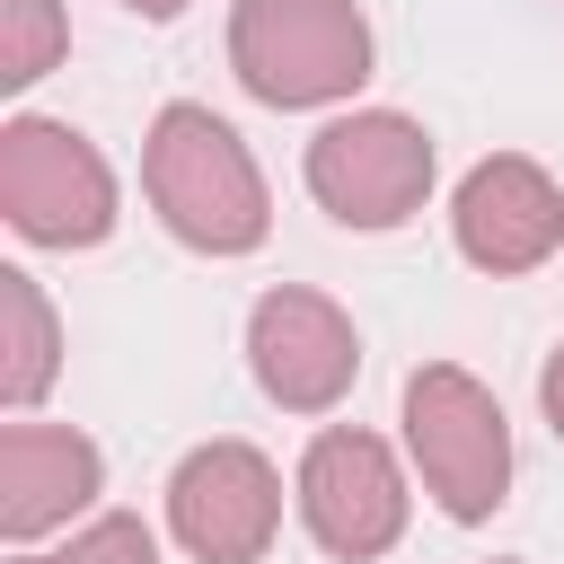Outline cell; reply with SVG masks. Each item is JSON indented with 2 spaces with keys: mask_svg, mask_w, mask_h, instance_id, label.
Segmentation results:
<instances>
[{
  "mask_svg": "<svg viewBox=\"0 0 564 564\" xmlns=\"http://www.w3.org/2000/svg\"><path fill=\"white\" fill-rule=\"evenodd\" d=\"M141 185H150V212L167 220V238H185L194 256H256L273 229L264 167L212 106H185V97L159 106V123L141 141Z\"/></svg>",
  "mask_w": 564,
  "mask_h": 564,
  "instance_id": "1",
  "label": "cell"
},
{
  "mask_svg": "<svg viewBox=\"0 0 564 564\" xmlns=\"http://www.w3.org/2000/svg\"><path fill=\"white\" fill-rule=\"evenodd\" d=\"M229 70L256 106H335L370 79V18L352 0H238Z\"/></svg>",
  "mask_w": 564,
  "mask_h": 564,
  "instance_id": "2",
  "label": "cell"
},
{
  "mask_svg": "<svg viewBox=\"0 0 564 564\" xmlns=\"http://www.w3.org/2000/svg\"><path fill=\"white\" fill-rule=\"evenodd\" d=\"M405 449H414L423 494L458 529L502 511V494H511V423H502V405H494V388L476 370L423 361L405 379Z\"/></svg>",
  "mask_w": 564,
  "mask_h": 564,
  "instance_id": "3",
  "label": "cell"
},
{
  "mask_svg": "<svg viewBox=\"0 0 564 564\" xmlns=\"http://www.w3.org/2000/svg\"><path fill=\"white\" fill-rule=\"evenodd\" d=\"M0 220L26 247H97L115 229V167L53 115L0 123Z\"/></svg>",
  "mask_w": 564,
  "mask_h": 564,
  "instance_id": "4",
  "label": "cell"
},
{
  "mask_svg": "<svg viewBox=\"0 0 564 564\" xmlns=\"http://www.w3.org/2000/svg\"><path fill=\"white\" fill-rule=\"evenodd\" d=\"M300 176H308L317 212H335L344 229H397L432 194V132L397 106H352L308 141Z\"/></svg>",
  "mask_w": 564,
  "mask_h": 564,
  "instance_id": "5",
  "label": "cell"
},
{
  "mask_svg": "<svg viewBox=\"0 0 564 564\" xmlns=\"http://www.w3.org/2000/svg\"><path fill=\"white\" fill-rule=\"evenodd\" d=\"M300 520H308V538L326 546V555H344V564H370V555H388L397 538H405V476H397V449L379 441V432H361V423H326L317 441H308V458H300Z\"/></svg>",
  "mask_w": 564,
  "mask_h": 564,
  "instance_id": "6",
  "label": "cell"
},
{
  "mask_svg": "<svg viewBox=\"0 0 564 564\" xmlns=\"http://www.w3.org/2000/svg\"><path fill=\"white\" fill-rule=\"evenodd\" d=\"M167 529L194 564H264L282 529V476L256 441H203L167 476Z\"/></svg>",
  "mask_w": 564,
  "mask_h": 564,
  "instance_id": "7",
  "label": "cell"
},
{
  "mask_svg": "<svg viewBox=\"0 0 564 564\" xmlns=\"http://www.w3.org/2000/svg\"><path fill=\"white\" fill-rule=\"evenodd\" d=\"M247 370L282 414H326V405H344V388L361 370V335L326 291L282 282L247 308Z\"/></svg>",
  "mask_w": 564,
  "mask_h": 564,
  "instance_id": "8",
  "label": "cell"
},
{
  "mask_svg": "<svg viewBox=\"0 0 564 564\" xmlns=\"http://www.w3.org/2000/svg\"><path fill=\"white\" fill-rule=\"evenodd\" d=\"M449 238L476 273H538L555 247H564V185L520 159V150H494L458 176L449 194Z\"/></svg>",
  "mask_w": 564,
  "mask_h": 564,
  "instance_id": "9",
  "label": "cell"
},
{
  "mask_svg": "<svg viewBox=\"0 0 564 564\" xmlns=\"http://www.w3.org/2000/svg\"><path fill=\"white\" fill-rule=\"evenodd\" d=\"M97 494H106V458H97L88 432L26 423V414L0 423V538L9 546H35V538L70 529V511H88Z\"/></svg>",
  "mask_w": 564,
  "mask_h": 564,
  "instance_id": "10",
  "label": "cell"
},
{
  "mask_svg": "<svg viewBox=\"0 0 564 564\" xmlns=\"http://www.w3.org/2000/svg\"><path fill=\"white\" fill-rule=\"evenodd\" d=\"M62 370V326H53V300L35 273L0 264V405L26 414Z\"/></svg>",
  "mask_w": 564,
  "mask_h": 564,
  "instance_id": "11",
  "label": "cell"
},
{
  "mask_svg": "<svg viewBox=\"0 0 564 564\" xmlns=\"http://www.w3.org/2000/svg\"><path fill=\"white\" fill-rule=\"evenodd\" d=\"M70 53L62 0H0V88H35Z\"/></svg>",
  "mask_w": 564,
  "mask_h": 564,
  "instance_id": "12",
  "label": "cell"
},
{
  "mask_svg": "<svg viewBox=\"0 0 564 564\" xmlns=\"http://www.w3.org/2000/svg\"><path fill=\"white\" fill-rule=\"evenodd\" d=\"M18 564H159V538L141 511H106L62 546H18Z\"/></svg>",
  "mask_w": 564,
  "mask_h": 564,
  "instance_id": "13",
  "label": "cell"
},
{
  "mask_svg": "<svg viewBox=\"0 0 564 564\" xmlns=\"http://www.w3.org/2000/svg\"><path fill=\"white\" fill-rule=\"evenodd\" d=\"M538 405H546V423H555V441H564V344H555L546 370H538Z\"/></svg>",
  "mask_w": 564,
  "mask_h": 564,
  "instance_id": "14",
  "label": "cell"
},
{
  "mask_svg": "<svg viewBox=\"0 0 564 564\" xmlns=\"http://www.w3.org/2000/svg\"><path fill=\"white\" fill-rule=\"evenodd\" d=\"M132 18H150V26H167V18H185V0H123Z\"/></svg>",
  "mask_w": 564,
  "mask_h": 564,
  "instance_id": "15",
  "label": "cell"
}]
</instances>
